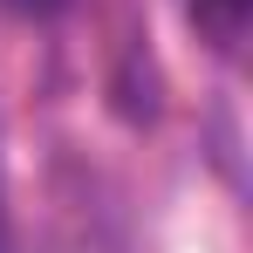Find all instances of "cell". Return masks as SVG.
<instances>
[{
	"label": "cell",
	"instance_id": "6da1fadb",
	"mask_svg": "<svg viewBox=\"0 0 253 253\" xmlns=\"http://www.w3.org/2000/svg\"><path fill=\"white\" fill-rule=\"evenodd\" d=\"M199 14H206L212 28L233 42V35H240V14H247V0H199Z\"/></svg>",
	"mask_w": 253,
	"mask_h": 253
},
{
	"label": "cell",
	"instance_id": "7a4b0ae2",
	"mask_svg": "<svg viewBox=\"0 0 253 253\" xmlns=\"http://www.w3.org/2000/svg\"><path fill=\"white\" fill-rule=\"evenodd\" d=\"M14 7H28V14H48V7H62V0H14Z\"/></svg>",
	"mask_w": 253,
	"mask_h": 253
}]
</instances>
